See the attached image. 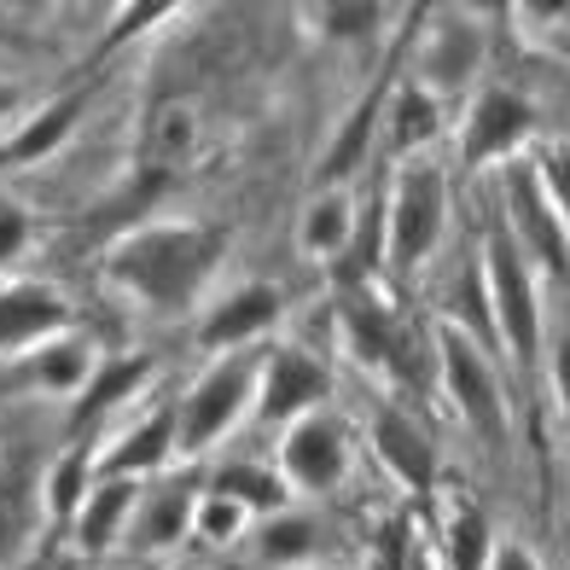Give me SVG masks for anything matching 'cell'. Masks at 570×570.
<instances>
[{"instance_id":"obj_5","label":"cell","mask_w":570,"mask_h":570,"mask_svg":"<svg viewBox=\"0 0 570 570\" xmlns=\"http://www.w3.org/2000/svg\"><path fill=\"white\" fill-rule=\"evenodd\" d=\"M274 472L285 478V489H292V501H326L338 495V489L355 478L361 465V443H355V425L344 420V413H308V420L285 425L274 436Z\"/></svg>"},{"instance_id":"obj_9","label":"cell","mask_w":570,"mask_h":570,"mask_svg":"<svg viewBox=\"0 0 570 570\" xmlns=\"http://www.w3.org/2000/svg\"><path fill=\"white\" fill-rule=\"evenodd\" d=\"M285 321V285L274 279H233L222 292L204 297L193 315V338L204 355H227V350H263L274 344V332Z\"/></svg>"},{"instance_id":"obj_3","label":"cell","mask_w":570,"mask_h":570,"mask_svg":"<svg viewBox=\"0 0 570 570\" xmlns=\"http://www.w3.org/2000/svg\"><path fill=\"white\" fill-rule=\"evenodd\" d=\"M454 227V180L436 158H407L391 169V187L379 204V268L420 274Z\"/></svg>"},{"instance_id":"obj_30","label":"cell","mask_w":570,"mask_h":570,"mask_svg":"<svg viewBox=\"0 0 570 570\" xmlns=\"http://www.w3.org/2000/svg\"><path fill=\"white\" fill-rule=\"evenodd\" d=\"M530 175H535V187H541V198H548V210H553L564 245H570V140L535 146L530 151Z\"/></svg>"},{"instance_id":"obj_11","label":"cell","mask_w":570,"mask_h":570,"mask_svg":"<svg viewBox=\"0 0 570 570\" xmlns=\"http://www.w3.org/2000/svg\"><path fill=\"white\" fill-rule=\"evenodd\" d=\"M204 478L198 472H164L140 489L135 518H128V535L122 548L140 553V559H169L175 548L193 541V501H198Z\"/></svg>"},{"instance_id":"obj_4","label":"cell","mask_w":570,"mask_h":570,"mask_svg":"<svg viewBox=\"0 0 570 570\" xmlns=\"http://www.w3.org/2000/svg\"><path fill=\"white\" fill-rule=\"evenodd\" d=\"M256 373H263V350H227L210 355L204 367L187 379L169 407H175V460H210L233 431L250 425L256 413Z\"/></svg>"},{"instance_id":"obj_8","label":"cell","mask_w":570,"mask_h":570,"mask_svg":"<svg viewBox=\"0 0 570 570\" xmlns=\"http://www.w3.org/2000/svg\"><path fill=\"white\" fill-rule=\"evenodd\" d=\"M332 407V361L321 355V344L303 338H274L263 344V373H256V413L250 425L263 431H285L308 420V413Z\"/></svg>"},{"instance_id":"obj_6","label":"cell","mask_w":570,"mask_h":570,"mask_svg":"<svg viewBox=\"0 0 570 570\" xmlns=\"http://www.w3.org/2000/svg\"><path fill=\"white\" fill-rule=\"evenodd\" d=\"M431 355H436V391L454 407V420L483 436V443H501L507 436V391H501V373H495V355H489L472 332H460L449 321H436L431 332Z\"/></svg>"},{"instance_id":"obj_19","label":"cell","mask_w":570,"mask_h":570,"mask_svg":"<svg viewBox=\"0 0 570 570\" xmlns=\"http://www.w3.org/2000/svg\"><path fill=\"white\" fill-rule=\"evenodd\" d=\"M140 489H146V483H135V478H94V489L82 495V507H76V518H70L76 553H82V559L117 553L122 535H128V518H135Z\"/></svg>"},{"instance_id":"obj_35","label":"cell","mask_w":570,"mask_h":570,"mask_svg":"<svg viewBox=\"0 0 570 570\" xmlns=\"http://www.w3.org/2000/svg\"><path fill=\"white\" fill-rule=\"evenodd\" d=\"M18 117H23V94L7 82V76H0V140H7L12 128H18Z\"/></svg>"},{"instance_id":"obj_37","label":"cell","mask_w":570,"mask_h":570,"mask_svg":"<svg viewBox=\"0 0 570 570\" xmlns=\"http://www.w3.org/2000/svg\"><path fill=\"white\" fill-rule=\"evenodd\" d=\"M315 570H321V564H315Z\"/></svg>"},{"instance_id":"obj_15","label":"cell","mask_w":570,"mask_h":570,"mask_svg":"<svg viewBox=\"0 0 570 570\" xmlns=\"http://www.w3.org/2000/svg\"><path fill=\"white\" fill-rule=\"evenodd\" d=\"M59 332H70V303L53 279H0V355L12 361Z\"/></svg>"},{"instance_id":"obj_21","label":"cell","mask_w":570,"mask_h":570,"mask_svg":"<svg viewBox=\"0 0 570 570\" xmlns=\"http://www.w3.org/2000/svg\"><path fill=\"white\" fill-rule=\"evenodd\" d=\"M245 541H250L256 564H268V570H315L326 553V524L308 507H285V512L256 518Z\"/></svg>"},{"instance_id":"obj_7","label":"cell","mask_w":570,"mask_h":570,"mask_svg":"<svg viewBox=\"0 0 570 570\" xmlns=\"http://www.w3.org/2000/svg\"><path fill=\"white\" fill-rule=\"evenodd\" d=\"M535 151V106L518 88L501 82H483L465 94V111L454 122V164L465 175H483V169H507L518 158Z\"/></svg>"},{"instance_id":"obj_10","label":"cell","mask_w":570,"mask_h":570,"mask_svg":"<svg viewBox=\"0 0 570 570\" xmlns=\"http://www.w3.org/2000/svg\"><path fill=\"white\" fill-rule=\"evenodd\" d=\"M425 18L431 23L420 30V47H413V76L407 82H420L425 94H436L449 106V99H465L478 88L483 23H478V12H465V7H436Z\"/></svg>"},{"instance_id":"obj_12","label":"cell","mask_w":570,"mask_h":570,"mask_svg":"<svg viewBox=\"0 0 570 570\" xmlns=\"http://www.w3.org/2000/svg\"><path fill=\"white\" fill-rule=\"evenodd\" d=\"M175 472V407L169 402H151L146 413L135 407L128 420L94 449V478H135L151 483Z\"/></svg>"},{"instance_id":"obj_23","label":"cell","mask_w":570,"mask_h":570,"mask_svg":"<svg viewBox=\"0 0 570 570\" xmlns=\"http://www.w3.org/2000/svg\"><path fill=\"white\" fill-rule=\"evenodd\" d=\"M151 379H158V361L151 355H99L88 391L76 396V425H106V420H117V413L140 407Z\"/></svg>"},{"instance_id":"obj_17","label":"cell","mask_w":570,"mask_h":570,"mask_svg":"<svg viewBox=\"0 0 570 570\" xmlns=\"http://www.w3.org/2000/svg\"><path fill=\"white\" fill-rule=\"evenodd\" d=\"M99 367V344H88L82 332H59V338H47L36 350H23L7 361V379L18 384V391H36V396H82L88 379Z\"/></svg>"},{"instance_id":"obj_27","label":"cell","mask_w":570,"mask_h":570,"mask_svg":"<svg viewBox=\"0 0 570 570\" xmlns=\"http://www.w3.org/2000/svg\"><path fill=\"white\" fill-rule=\"evenodd\" d=\"M297 18H308V30L326 47H361L384 30L391 7H379V0H326V7H303Z\"/></svg>"},{"instance_id":"obj_28","label":"cell","mask_w":570,"mask_h":570,"mask_svg":"<svg viewBox=\"0 0 570 570\" xmlns=\"http://www.w3.org/2000/svg\"><path fill=\"white\" fill-rule=\"evenodd\" d=\"M88 489H94V443H76V449H65L53 465H47V478H41L47 518L70 530V518H76V507H82Z\"/></svg>"},{"instance_id":"obj_22","label":"cell","mask_w":570,"mask_h":570,"mask_svg":"<svg viewBox=\"0 0 570 570\" xmlns=\"http://www.w3.org/2000/svg\"><path fill=\"white\" fill-rule=\"evenodd\" d=\"M326 338H332V350H344L355 367H367V373H384L396 361V326L384 315V303H373V292H350L332 308Z\"/></svg>"},{"instance_id":"obj_33","label":"cell","mask_w":570,"mask_h":570,"mask_svg":"<svg viewBox=\"0 0 570 570\" xmlns=\"http://www.w3.org/2000/svg\"><path fill=\"white\" fill-rule=\"evenodd\" d=\"M483 570H548L541 564V553L530 548V541H518V535H495V553H489Z\"/></svg>"},{"instance_id":"obj_25","label":"cell","mask_w":570,"mask_h":570,"mask_svg":"<svg viewBox=\"0 0 570 570\" xmlns=\"http://www.w3.org/2000/svg\"><path fill=\"white\" fill-rule=\"evenodd\" d=\"M204 489H216V495L239 501L250 518H268V512H285L297 507L292 489H285V478L274 472V460H216V472L204 478Z\"/></svg>"},{"instance_id":"obj_1","label":"cell","mask_w":570,"mask_h":570,"mask_svg":"<svg viewBox=\"0 0 570 570\" xmlns=\"http://www.w3.org/2000/svg\"><path fill=\"white\" fill-rule=\"evenodd\" d=\"M227 239L204 222H146L106 245V285L151 321H187L210 297Z\"/></svg>"},{"instance_id":"obj_2","label":"cell","mask_w":570,"mask_h":570,"mask_svg":"<svg viewBox=\"0 0 570 570\" xmlns=\"http://www.w3.org/2000/svg\"><path fill=\"white\" fill-rule=\"evenodd\" d=\"M478 279L489 308V344L518 373L541 367V350H548V279L535 274V263L501 227H489L478 245Z\"/></svg>"},{"instance_id":"obj_31","label":"cell","mask_w":570,"mask_h":570,"mask_svg":"<svg viewBox=\"0 0 570 570\" xmlns=\"http://www.w3.org/2000/svg\"><path fill=\"white\" fill-rule=\"evenodd\" d=\"M180 7L175 0H146V7H117V23L106 30V47H122V41H135V36H146V30H158L164 18H175Z\"/></svg>"},{"instance_id":"obj_16","label":"cell","mask_w":570,"mask_h":570,"mask_svg":"<svg viewBox=\"0 0 570 570\" xmlns=\"http://www.w3.org/2000/svg\"><path fill=\"white\" fill-rule=\"evenodd\" d=\"M361 198L355 187H315L303 198V210H297V256H308V263H321V268H344L350 263V250L361 239Z\"/></svg>"},{"instance_id":"obj_29","label":"cell","mask_w":570,"mask_h":570,"mask_svg":"<svg viewBox=\"0 0 570 570\" xmlns=\"http://www.w3.org/2000/svg\"><path fill=\"white\" fill-rule=\"evenodd\" d=\"M250 524H256V518L239 501L216 495V489H198V501H193V541H204V548H239V541L250 535Z\"/></svg>"},{"instance_id":"obj_36","label":"cell","mask_w":570,"mask_h":570,"mask_svg":"<svg viewBox=\"0 0 570 570\" xmlns=\"http://www.w3.org/2000/svg\"><path fill=\"white\" fill-rule=\"evenodd\" d=\"M564 570H570V548H564Z\"/></svg>"},{"instance_id":"obj_24","label":"cell","mask_w":570,"mask_h":570,"mask_svg":"<svg viewBox=\"0 0 570 570\" xmlns=\"http://www.w3.org/2000/svg\"><path fill=\"white\" fill-rule=\"evenodd\" d=\"M489 553H495V524H489V512L465 495H449L443 518H436V559H443V570H483Z\"/></svg>"},{"instance_id":"obj_32","label":"cell","mask_w":570,"mask_h":570,"mask_svg":"<svg viewBox=\"0 0 570 570\" xmlns=\"http://www.w3.org/2000/svg\"><path fill=\"white\" fill-rule=\"evenodd\" d=\"M30 239H36V222H30V210H23L18 198L0 193V268H12L18 256L30 250Z\"/></svg>"},{"instance_id":"obj_13","label":"cell","mask_w":570,"mask_h":570,"mask_svg":"<svg viewBox=\"0 0 570 570\" xmlns=\"http://www.w3.org/2000/svg\"><path fill=\"white\" fill-rule=\"evenodd\" d=\"M501 198H507V222H501L507 239L530 256L541 279L564 274L570 268V245H564V233H559V222L548 210V198H541V187H535L530 158H518V164L501 169Z\"/></svg>"},{"instance_id":"obj_20","label":"cell","mask_w":570,"mask_h":570,"mask_svg":"<svg viewBox=\"0 0 570 570\" xmlns=\"http://www.w3.org/2000/svg\"><path fill=\"white\" fill-rule=\"evenodd\" d=\"M82 111H88V94H82V88H70V94H59V99H47V106L23 111L18 128L0 140V169H30V164L59 158L65 140L76 135V122H82Z\"/></svg>"},{"instance_id":"obj_14","label":"cell","mask_w":570,"mask_h":570,"mask_svg":"<svg viewBox=\"0 0 570 570\" xmlns=\"http://www.w3.org/2000/svg\"><path fill=\"white\" fill-rule=\"evenodd\" d=\"M367 449L379 460V472L391 478L396 489H407V495H431L436 489V443H431V431L413 420L407 407L396 402H379L367 413Z\"/></svg>"},{"instance_id":"obj_26","label":"cell","mask_w":570,"mask_h":570,"mask_svg":"<svg viewBox=\"0 0 570 570\" xmlns=\"http://www.w3.org/2000/svg\"><path fill=\"white\" fill-rule=\"evenodd\" d=\"M379 106H384L379 94L355 99V111L344 117V128H338V135H332V146L321 151V187H350V175L373 158V140H379Z\"/></svg>"},{"instance_id":"obj_18","label":"cell","mask_w":570,"mask_h":570,"mask_svg":"<svg viewBox=\"0 0 570 570\" xmlns=\"http://www.w3.org/2000/svg\"><path fill=\"white\" fill-rule=\"evenodd\" d=\"M379 135L396 164L431 158V146L449 135V106L436 94H425L420 82H396V94H384V106H379Z\"/></svg>"},{"instance_id":"obj_34","label":"cell","mask_w":570,"mask_h":570,"mask_svg":"<svg viewBox=\"0 0 570 570\" xmlns=\"http://www.w3.org/2000/svg\"><path fill=\"white\" fill-rule=\"evenodd\" d=\"M548 384H553L559 413L570 420V338H559V344H553V355H548Z\"/></svg>"}]
</instances>
